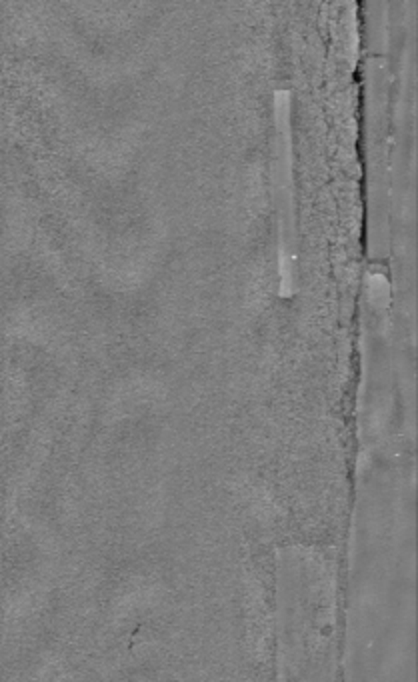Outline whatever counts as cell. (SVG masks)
<instances>
[{
	"label": "cell",
	"mask_w": 418,
	"mask_h": 682,
	"mask_svg": "<svg viewBox=\"0 0 418 682\" xmlns=\"http://www.w3.org/2000/svg\"><path fill=\"white\" fill-rule=\"evenodd\" d=\"M368 296L376 306H386L390 300V284L388 278L381 272H372L368 276Z\"/></svg>",
	"instance_id": "obj_1"
}]
</instances>
